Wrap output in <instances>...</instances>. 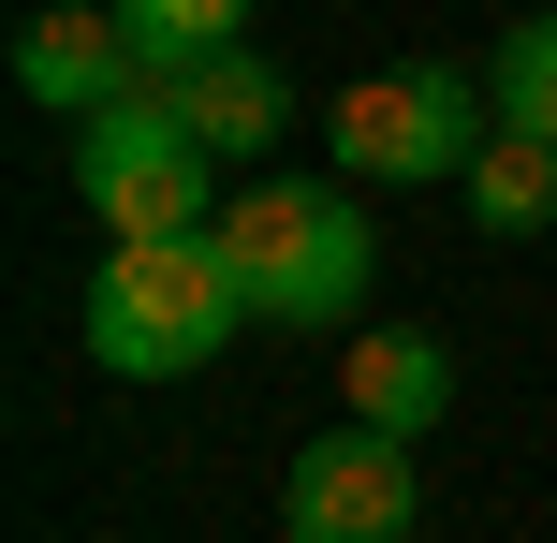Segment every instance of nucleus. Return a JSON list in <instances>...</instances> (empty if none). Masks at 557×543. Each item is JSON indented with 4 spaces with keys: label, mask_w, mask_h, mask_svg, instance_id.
I'll return each instance as SVG.
<instances>
[{
    "label": "nucleus",
    "mask_w": 557,
    "mask_h": 543,
    "mask_svg": "<svg viewBox=\"0 0 557 543\" xmlns=\"http://www.w3.org/2000/svg\"><path fill=\"white\" fill-rule=\"evenodd\" d=\"M235 323H250V280H235L221 221L206 235H117L103 280H88V353L117 382H191Z\"/></svg>",
    "instance_id": "1"
},
{
    "label": "nucleus",
    "mask_w": 557,
    "mask_h": 543,
    "mask_svg": "<svg viewBox=\"0 0 557 543\" xmlns=\"http://www.w3.org/2000/svg\"><path fill=\"white\" fill-rule=\"evenodd\" d=\"M221 250H235V280H250V323H294V338L352 323L367 280H382L367 206L323 192V176H235L221 192Z\"/></svg>",
    "instance_id": "2"
},
{
    "label": "nucleus",
    "mask_w": 557,
    "mask_h": 543,
    "mask_svg": "<svg viewBox=\"0 0 557 543\" xmlns=\"http://www.w3.org/2000/svg\"><path fill=\"white\" fill-rule=\"evenodd\" d=\"M74 192L103 235H206L221 221V147L176 118V88H133V103L74 118Z\"/></svg>",
    "instance_id": "3"
},
{
    "label": "nucleus",
    "mask_w": 557,
    "mask_h": 543,
    "mask_svg": "<svg viewBox=\"0 0 557 543\" xmlns=\"http://www.w3.org/2000/svg\"><path fill=\"white\" fill-rule=\"evenodd\" d=\"M484 118H499V88H470L455 59H396V74H352L323 103V147L352 176H470Z\"/></svg>",
    "instance_id": "4"
},
{
    "label": "nucleus",
    "mask_w": 557,
    "mask_h": 543,
    "mask_svg": "<svg viewBox=\"0 0 557 543\" xmlns=\"http://www.w3.org/2000/svg\"><path fill=\"white\" fill-rule=\"evenodd\" d=\"M278 515H294V543H411L425 485H411V441L396 427H323L294 470H278Z\"/></svg>",
    "instance_id": "5"
},
{
    "label": "nucleus",
    "mask_w": 557,
    "mask_h": 543,
    "mask_svg": "<svg viewBox=\"0 0 557 543\" xmlns=\"http://www.w3.org/2000/svg\"><path fill=\"white\" fill-rule=\"evenodd\" d=\"M15 88L45 118H103V103H133L147 88V59H133V29H117V0L88 15V0H45V15L15 29Z\"/></svg>",
    "instance_id": "6"
},
{
    "label": "nucleus",
    "mask_w": 557,
    "mask_h": 543,
    "mask_svg": "<svg viewBox=\"0 0 557 543\" xmlns=\"http://www.w3.org/2000/svg\"><path fill=\"white\" fill-rule=\"evenodd\" d=\"M337 397L367 411V427H396V441H425L455 411V353L425 338V323H367L352 338V368H337Z\"/></svg>",
    "instance_id": "7"
},
{
    "label": "nucleus",
    "mask_w": 557,
    "mask_h": 543,
    "mask_svg": "<svg viewBox=\"0 0 557 543\" xmlns=\"http://www.w3.org/2000/svg\"><path fill=\"white\" fill-rule=\"evenodd\" d=\"M176 118H191L221 162H264V147L294 133V88H278V59L221 45V59H191V74H176Z\"/></svg>",
    "instance_id": "8"
},
{
    "label": "nucleus",
    "mask_w": 557,
    "mask_h": 543,
    "mask_svg": "<svg viewBox=\"0 0 557 543\" xmlns=\"http://www.w3.org/2000/svg\"><path fill=\"white\" fill-rule=\"evenodd\" d=\"M455 192H470L484 235H543V221H557V147H543V133H484V162L455 176Z\"/></svg>",
    "instance_id": "9"
},
{
    "label": "nucleus",
    "mask_w": 557,
    "mask_h": 543,
    "mask_svg": "<svg viewBox=\"0 0 557 543\" xmlns=\"http://www.w3.org/2000/svg\"><path fill=\"white\" fill-rule=\"evenodd\" d=\"M117 29H133V59H147V88H176L191 59H221V45H250V0H117Z\"/></svg>",
    "instance_id": "10"
},
{
    "label": "nucleus",
    "mask_w": 557,
    "mask_h": 543,
    "mask_svg": "<svg viewBox=\"0 0 557 543\" xmlns=\"http://www.w3.org/2000/svg\"><path fill=\"white\" fill-rule=\"evenodd\" d=\"M484 88H499V133H543L557 147V15H513L499 59H484Z\"/></svg>",
    "instance_id": "11"
}]
</instances>
